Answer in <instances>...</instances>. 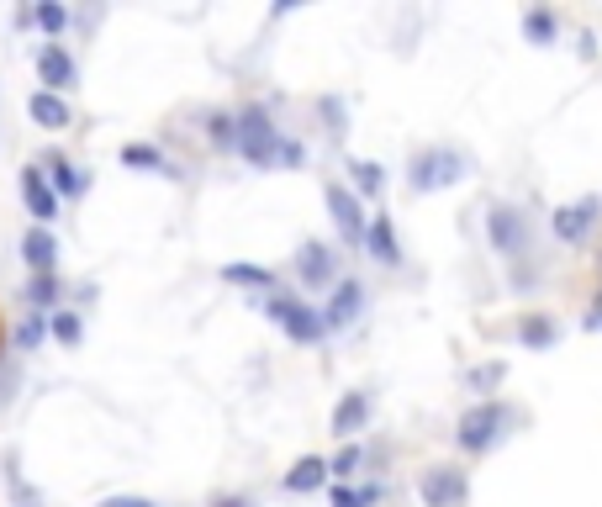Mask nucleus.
Here are the masks:
<instances>
[{"instance_id":"1","label":"nucleus","mask_w":602,"mask_h":507,"mask_svg":"<svg viewBox=\"0 0 602 507\" xmlns=\"http://www.w3.org/2000/svg\"><path fill=\"white\" fill-rule=\"evenodd\" d=\"M507 428H513V412H507L502 402H481V407H470L460 418V444L470 449V455H486Z\"/></svg>"},{"instance_id":"2","label":"nucleus","mask_w":602,"mask_h":507,"mask_svg":"<svg viewBox=\"0 0 602 507\" xmlns=\"http://www.w3.org/2000/svg\"><path fill=\"white\" fill-rule=\"evenodd\" d=\"M238 148H243V159H249L254 169H270L275 164V148H280V133H275V122H270V111H243L238 117Z\"/></svg>"},{"instance_id":"3","label":"nucleus","mask_w":602,"mask_h":507,"mask_svg":"<svg viewBox=\"0 0 602 507\" xmlns=\"http://www.w3.org/2000/svg\"><path fill=\"white\" fill-rule=\"evenodd\" d=\"M465 175V154L455 148H428V154L412 159V191H444V185H455Z\"/></svg>"},{"instance_id":"4","label":"nucleus","mask_w":602,"mask_h":507,"mask_svg":"<svg viewBox=\"0 0 602 507\" xmlns=\"http://www.w3.org/2000/svg\"><path fill=\"white\" fill-rule=\"evenodd\" d=\"M270 317L296 338V344H323V333H328L323 317H317L307 302H296V296H270Z\"/></svg>"},{"instance_id":"5","label":"nucleus","mask_w":602,"mask_h":507,"mask_svg":"<svg viewBox=\"0 0 602 507\" xmlns=\"http://www.w3.org/2000/svg\"><path fill=\"white\" fill-rule=\"evenodd\" d=\"M418 497H423V507H460L465 502V471L460 465H434L418 481Z\"/></svg>"},{"instance_id":"6","label":"nucleus","mask_w":602,"mask_h":507,"mask_svg":"<svg viewBox=\"0 0 602 507\" xmlns=\"http://www.w3.org/2000/svg\"><path fill=\"white\" fill-rule=\"evenodd\" d=\"M597 217H602V196H581V201H571V206H560V212L550 217V228H555V238L581 243V238L597 228Z\"/></svg>"},{"instance_id":"7","label":"nucleus","mask_w":602,"mask_h":507,"mask_svg":"<svg viewBox=\"0 0 602 507\" xmlns=\"http://www.w3.org/2000/svg\"><path fill=\"white\" fill-rule=\"evenodd\" d=\"M486 233H492L497 254H523V217H518V206L497 201L492 212H486Z\"/></svg>"},{"instance_id":"8","label":"nucleus","mask_w":602,"mask_h":507,"mask_svg":"<svg viewBox=\"0 0 602 507\" xmlns=\"http://www.w3.org/2000/svg\"><path fill=\"white\" fill-rule=\"evenodd\" d=\"M22 201H27V212L37 217V228L59 217V191L43 180V169H22Z\"/></svg>"},{"instance_id":"9","label":"nucleus","mask_w":602,"mask_h":507,"mask_svg":"<svg viewBox=\"0 0 602 507\" xmlns=\"http://www.w3.org/2000/svg\"><path fill=\"white\" fill-rule=\"evenodd\" d=\"M328 212H333V222H338V233H344L349 243H365V212H360V201H354L344 185H328Z\"/></svg>"},{"instance_id":"10","label":"nucleus","mask_w":602,"mask_h":507,"mask_svg":"<svg viewBox=\"0 0 602 507\" xmlns=\"http://www.w3.org/2000/svg\"><path fill=\"white\" fill-rule=\"evenodd\" d=\"M370 423V397L365 391H344V397H338V407H333V434L338 439H349V434H360V428Z\"/></svg>"},{"instance_id":"11","label":"nucleus","mask_w":602,"mask_h":507,"mask_svg":"<svg viewBox=\"0 0 602 507\" xmlns=\"http://www.w3.org/2000/svg\"><path fill=\"white\" fill-rule=\"evenodd\" d=\"M360 302H365V286H360V280L333 286V302H328V312H323V323H328V328H349L354 317H360Z\"/></svg>"},{"instance_id":"12","label":"nucleus","mask_w":602,"mask_h":507,"mask_svg":"<svg viewBox=\"0 0 602 507\" xmlns=\"http://www.w3.org/2000/svg\"><path fill=\"white\" fill-rule=\"evenodd\" d=\"M365 249H370V259H381V265H391V270L402 265V243H397V228H391L386 217H375L365 228Z\"/></svg>"},{"instance_id":"13","label":"nucleus","mask_w":602,"mask_h":507,"mask_svg":"<svg viewBox=\"0 0 602 507\" xmlns=\"http://www.w3.org/2000/svg\"><path fill=\"white\" fill-rule=\"evenodd\" d=\"M37 74H43L48 90H64V85H74V59L59 43H48V48H37Z\"/></svg>"},{"instance_id":"14","label":"nucleus","mask_w":602,"mask_h":507,"mask_svg":"<svg viewBox=\"0 0 602 507\" xmlns=\"http://www.w3.org/2000/svg\"><path fill=\"white\" fill-rule=\"evenodd\" d=\"M27 111H32L37 127H48V133L69 127V106H64V96H53V90H37V96L27 101Z\"/></svg>"},{"instance_id":"15","label":"nucleus","mask_w":602,"mask_h":507,"mask_svg":"<svg viewBox=\"0 0 602 507\" xmlns=\"http://www.w3.org/2000/svg\"><path fill=\"white\" fill-rule=\"evenodd\" d=\"M22 254H27V265H32L37 275H53V259H59V243H53V233H48V228H32V233L22 238Z\"/></svg>"},{"instance_id":"16","label":"nucleus","mask_w":602,"mask_h":507,"mask_svg":"<svg viewBox=\"0 0 602 507\" xmlns=\"http://www.w3.org/2000/svg\"><path fill=\"white\" fill-rule=\"evenodd\" d=\"M328 481V460H317V455H301L291 471H286V492H317V486Z\"/></svg>"},{"instance_id":"17","label":"nucleus","mask_w":602,"mask_h":507,"mask_svg":"<svg viewBox=\"0 0 602 507\" xmlns=\"http://www.w3.org/2000/svg\"><path fill=\"white\" fill-rule=\"evenodd\" d=\"M518 338L529 349H550L555 338H560V328H555V317H544V312H529V317H518Z\"/></svg>"},{"instance_id":"18","label":"nucleus","mask_w":602,"mask_h":507,"mask_svg":"<svg viewBox=\"0 0 602 507\" xmlns=\"http://www.w3.org/2000/svg\"><path fill=\"white\" fill-rule=\"evenodd\" d=\"M328 275H333V254H328V243H307V249H301V280L323 286Z\"/></svg>"},{"instance_id":"19","label":"nucleus","mask_w":602,"mask_h":507,"mask_svg":"<svg viewBox=\"0 0 602 507\" xmlns=\"http://www.w3.org/2000/svg\"><path fill=\"white\" fill-rule=\"evenodd\" d=\"M555 32H560V22H555V11H544V6H534L529 16H523V37H529V43H555Z\"/></svg>"},{"instance_id":"20","label":"nucleus","mask_w":602,"mask_h":507,"mask_svg":"<svg viewBox=\"0 0 602 507\" xmlns=\"http://www.w3.org/2000/svg\"><path fill=\"white\" fill-rule=\"evenodd\" d=\"M222 280H233V286H254V291H275V275L265 265H228Z\"/></svg>"},{"instance_id":"21","label":"nucleus","mask_w":602,"mask_h":507,"mask_svg":"<svg viewBox=\"0 0 602 507\" xmlns=\"http://www.w3.org/2000/svg\"><path fill=\"white\" fill-rule=\"evenodd\" d=\"M48 169H53V185H59L64 196H80V191H85V175H80V169H74L69 159L53 154V159H48Z\"/></svg>"},{"instance_id":"22","label":"nucleus","mask_w":602,"mask_h":507,"mask_svg":"<svg viewBox=\"0 0 602 507\" xmlns=\"http://www.w3.org/2000/svg\"><path fill=\"white\" fill-rule=\"evenodd\" d=\"M206 138H212L217 148H238V117H228V111L206 117Z\"/></svg>"},{"instance_id":"23","label":"nucleus","mask_w":602,"mask_h":507,"mask_svg":"<svg viewBox=\"0 0 602 507\" xmlns=\"http://www.w3.org/2000/svg\"><path fill=\"white\" fill-rule=\"evenodd\" d=\"M122 164L127 169H164V154H159L154 143H127L122 148Z\"/></svg>"},{"instance_id":"24","label":"nucleus","mask_w":602,"mask_h":507,"mask_svg":"<svg viewBox=\"0 0 602 507\" xmlns=\"http://www.w3.org/2000/svg\"><path fill=\"white\" fill-rule=\"evenodd\" d=\"M465 386H470V391H497V386H502V365H497V360L470 365V370H465Z\"/></svg>"},{"instance_id":"25","label":"nucleus","mask_w":602,"mask_h":507,"mask_svg":"<svg viewBox=\"0 0 602 507\" xmlns=\"http://www.w3.org/2000/svg\"><path fill=\"white\" fill-rule=\"evenodd\" d=\"M381 502V486H360V492H354V486H338L333 492V507H375Z\"/></svg>"},{"instance_id":"26","label":"nucleus","mask_w":602,"mask_h":507,"mask_svg":"<svg viewBox=\"0 0 602 507\" xmlns=\"http://www.w3.org/2000/svg\"><path fill=\"white\" fill-rule=\"evenodd\" d=\"M349 169H354V185H360L365 196H375V191H381V164H370V159H354Z\"/></svg>"},{"instance_id":"27","label":"nucleus","mask_w":602,"mask_h":507,"mask_svg":"<svg viewBox=\"0 0 602 507\" xmlns=\"http://www.w3.org/2000/svg\"><path fill=\"white\" fill-rule=\"evenodd\" d=\"M53 338H59V344H80V317L74 312H53Z\"/></svg>"},{"instance_id":"28","label":"nucleus","mask_w":602,"mask_h":507,"mask_svg":"<svg viewBox=\"0 0 602 507\" xmlns=\"http://www.w3.org/2000/svg\"><path fill=\"white\" fill-rule=\"evenodd\" d=\"M365 455H360V444H344L338 455L328 460V476H354V465H360Z\"/></svg>"},{"instance_id":"29","label":"nucleus","mask_w":602,"mask_h":507,"mask_svg":"<svg viewBox=\"0 0 602 507\" xmlns=\"http://www.w3.org/2000/svg\"><path fill=\"white\" fill-rule=\"evenodd\" d=\"M53 296H59V280H53V275H37L32 291H27V302H32V307H53Z\"/></svg>"},{"instance_id":"30","label":"nucleus","mask_w":602,"mask_h":507,"mask_svg":"<svg viewBox=\"0 0 602 507\" xmlns=\"http://www.w3.org/2000/svg\"><path fill=\"white\" fill-rule=\"evenodd\" d=\"M32 16H37V27H43V32H59V27L69 22V11H64V6H53V0H43V6H37Z\"/></svg>"},{"instance_id":"31","label":"nucleus","mask_w":602,"mask_h":507,"mask_svg":"<svg viewBox=\"0 0 602 507\" xmlns=\"http://www.w3.org/2000/svg\"><path fill=\"white\" fill-rule=\"evenodd\" d=\"M43 333H48V323H43V317H27V323L22 328H16V344H22V349H37V344H43Z\"/></svg>"},{"instance_id":"32","label":"nucleus","mask_w":602,"mask_h":507,"mask_svg":"<svg viewBox=\"0 0 602 507\" xmlns=\"http://www.w3.org/2000/svg\"><path fill=\"white\" fill-rule=\"evenodd\" d=\"M301 159H307V148H301V143H291V138H280V148H275V164H280V169H296Z\"/></svg>"},{"instance_id":"33","label":"nucleus","mask_w":602,"mask_h":507,"mask_svg":"<svg viewBox=\"0 0 602 507\" xmlns=\"http://www.w3.org/2000/svg\"><path fill=\"white\" fill-rule=\"evenodd\" d=\"M101 507H154V502H148V497H106Z\"/></svg>"},{"instance_id":"34","label":"nucleus","mask_w":602,"mask_h":507,"mask_svg":"<svg viewBox=\"0 0 602 507\" xmlns=\"http://www.w3.org/2000/svg\"><path fill=\"white\" fill-rule=\"evenodd\" d=\"M16 507H37V492H32L27 481H16Z\"/></svg>"},{"instance_id":"35","label":"nucleus","mask_w":602,"mask_h":507,"mask_svg":"<svg viewBox=\"0 0 602 507\" xmlns=\"http://www.w3.org/2000/svg\"><path fill=\"white\" fill-rule=\"evenodd\" d=\"M217 507H249V502H243V497H228V502H217Z\"/></svg>"},{"instance_id":"36","label":"nucleus","mask_w":602,"mask_h":507,"mask_svg":"<svg viewBox=\"0 0 602 507\" xmlns=\"http://www.w3.org/2000/svg\"><path fill=\"white\" fill-rule=\"evenodd\" d=\"M597 270H602V249H597Z\"/></svg>"}]
</instances>
